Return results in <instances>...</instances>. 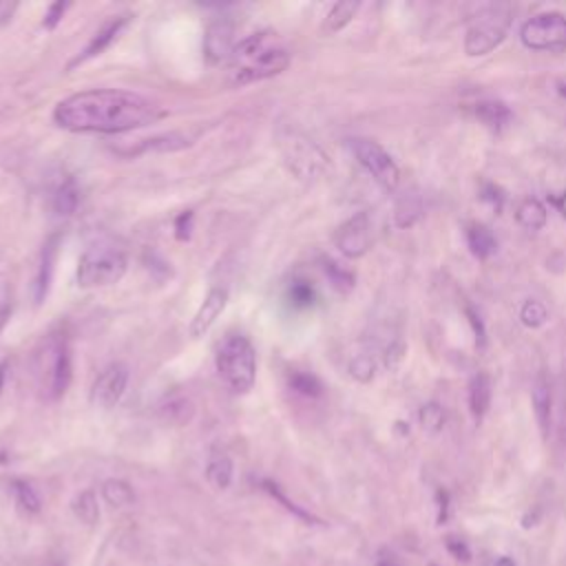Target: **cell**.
<instances>
[{"label":"cell","mask_w":566,"mask_h":566,"mask_svg":"<svg viewBox=\"0 0 566 566\" xmlns=\"http://www.w3.org/2000/svg\"><path fill=\"white\" fill-rule=\"evenodd\" d=\"M166 117L148 97L124 88H88L55 104L53 122L69 133L115 135L144 128Z\"/></svg>","instance_id":"1"},{"label":"cell","mask_w":566,"mask_h":566,"mask_svg":"<svg viewBox=\"0 0 566 566\" xmlns=\"http://www.w3.org/2000/svg\"><path fill=\"white\" fill-rule=\"evenodd\" d=\"M234 84L274 77L290 66V51L272 31H259L239 40L228 60Z\"/></svg>","instance_id":"2"},{"label":"cell","mask_w":566,"mask_h":566,"mask_svg":"<svg viewBox=\"0 0 566 566\" xmlns=\"http://www.w3.org/2000/svg\"><path fill=\"white\" fill-rule=\"evenodd\" d=\"M219 378L234 394H248L256 380V352L248 336L230 334L217 349L214 358Z\"/></svg>","instance_id":"3"},{"label":"cell","mask_w":566,"mask_h":566,"mask_svg":"<svg viewBox=\"0 0 566 566\" xmlns=\"http://www.w3.org/2000/svg\"><path fill=\"white\" fill-rule=\"evenodd\" d=\"M38 387L46 400H57L71 385L73 363L71 347L64 334H49L35 356Z\"/></svg>","instance_id":"4"},{"label":"cell","mask_w":566,"mask_h":566,"mask_svg":"<svg viewBox=\"0 0 566 566\" xmlns=\"http://www.w3.org/2000/svg\"><path fill=\"white\" fill-rule=\"evenodd\" d=\"M511 7L509 4H491L478 11L464 33V53L471 57H480L491 53L502 44L506 31L511 27Z\"/></svg>","instance_id":"5"},{"label":"cell","mask_w":566,"mask_h":566,"mask_svg":"<svg viewBox=\"0 0 566 566\" xmlns=\"http://www.w3.org/2000/svg\"><path fill=\"white\" fill-rule=\"evenodd\" d=\"M128 268V259L119 248L95 245L82 252L75 270L80 287H106L117 283Z\"/></svg>","instance_id":"6"},{"label":"cell","mask_w":566,"mask_h":566,"mask_svg":"<svg viewBox=\"0 0 566 566\" xmlns=\"http://www.w3.org/2000/svg\"><path fill=\"white\" fill-rule=\"evenodd\" d=\"M279 150L285 168L301 181H312L321 177L327 168V155L301 133L290 130L281 135Z\"/></svg>","instance_id":"7"},{"label":"cell","mask_w":566,"mask_h":566,"mask_svg":"<svg viewBox=\"0 0 566 566\" xmlns=\"http://www.w3.org/2000/svg\"><path fill=\"white\" fill-rule=\"evenodd\" d=\"M520 40L531 51H566V15L559 11H544L528 18L520 29Z\"/></svg>","instance_id":"8"},{"label":"cell","mask_w":566,"mask_h":566,"mask_svg":"<svg viewBox=\"0 0 566 566\" xmlns=\"http://www.w3.org/2000/svg\"><path fill=\"white\" fill-rule=\"evenodd\" d=\"M349 148L354 153V157L358 159V164L371 175V179L385 188V190H396L398 181H400V168L394 161V157L378 144L371 139H349Z\"/></svg>","instance_id":"9"},{"label":"cell","mask_w":566,"mask_h":566,"mask_svg":"<svg viewBox=\"0 0 566 566\" xmlns=\"http://www.w3.org/2000/svg\"><path fill=\"white\" fill-rule=\"evenodd\" d=\"M126 387H128V367L124 363H111L95 376L91 385V394H88L91 405L111 409L122 400Z\"/></svg>","instance_id":"10"},{"label":"cell","mask_w":566,"mask_h":566,"mask_svg":"<svg viewBox=\"0 0 566 566\" xmlns=\"http://www.w3.org/2000/svg\"><path fill=\"white\" fill-rule=\"evenodd\" d=\"M334 243L347 259H360L371 245V223L367 212H356L334 232Z\"/></svg>","instance_id":"11"},{"label":"cell","mask_w":566,"mask_h":566,"mask_svg":"<svg viewBox=\"0 0 566 566\" xmlns=\"http://www.w3.org/2000/svg\"><path fill=\"white\" fill-rule=\"evenodd\" d=\"M234 27L230 20L219 18L208 24L203 35V55L210 64L228 62L234 49Z\"/></svg>","instance_id":"12"},{"label":"cell","mask_w":566,"mask_h":566,"mask_svg":"<svg viewBox=\"0 0 566 566\" xmlns=\"http://www.w3.org/2000/svg\"><path fill=\"white\" fill-rule=\"evenodd\" d=\"M228 305V290L217 285V287H210L208 294L203 296L201 305L197 307L195 316L190 318V325H188V332L192 338H199L203 336L212 325L214 321L221 316V312L226 310Z\"/></svg>","instance_id":"13"},{"label":"cell","mask_w":566,"mask_h":566,"mask_svg":"<svg viewBox=\"0 0 566 566\" xmlns=\"http://www.w3.org/2000/svg\"><path fill=\"white\" fill-rule=\"evenodd\" d=\"M126 22H128V15H115V18H111L108 22H104V24L95 31V35L91 38V42L84 46V51L69 64V69H73V66H77V64H82V62H86V60L99 55V53L117 38V33L122 31V27H124Z\"/></svg>","instance_id":"14"},{"label":"cell","mask_w":566,"mask_h":566,"mask_svg":"<svg viewBox=\"0 0 566 566\" xmlns=\"http://www.w3.org/2000/svg\"><path fill=\"white\" fill-rule=\"evenodd\" d=\"M531 400H533V411H535V420L542 431V438H548L551 422H553V391L544 376H537L531 389Z\"/></svg>","instance_id":"15"},{"label":"cell","mask_w":566,"mask_h":566,"mask_svg":"<svg viewBox=\"0 0 566 566\" xmlns=\"http://www.w3.org/2000/svg\"><path fill=\"white\" fill-rule=\"evenodd\" d=\"M491 396H493V382L491 376L486 371H478L471 380H469V411L471 416L480 422L484 418V413L491 407Z\"/></svg>","instance_id":"16"},{"label":"cell","mask_w":566,"mask_h":566,"mask_svg":"<svg viewBox=\"0 0 566 566\" xmlns=\"http://www.w3.org/2000/svg\"><path fill=\"white\" fill-rule=\"evenodd\" d=\"M475 117L493 133H500L502 128L509 126L513 113L511 108L504 104V102H497V99H482L475 104Z\"/></svg>","instance_id":"17"},{"label":"cell","mask_w":566,"mask_h":566,"mask_svg":"<svg viewBox=\"0 0 566 566\" xmlns=\"http://www.w3.org/2000/svg\"><path fill=\"white\" fill-rule=\"evenodd\" d=\"M464 237H467V245H469L471 254L480 261L489 259L497 250V239L491 232V228L484 223H469Z\"/></svg>","instance_id":"18"},{"label":"cell","mask_w":566,"mask_h":566,"mask_svg":"<svg viewBox=\"0 0 566 566\" xmlns=\"http://www.w3.org/2000/svg\"><path fill=\"white\" fill-rule=\"evenodd\" d=\"M515 221L520 228H524L526 232H537L546 226L548 221V212H546V206L535 199V197H526L517 210H515Z\"/></svg>","instance_id":"19"},{"label":"cell","mask_w":566,"mask_h":566,"mask_svg":"<svg viewBox=\"0 0 566 566\" xmlns=\"http://www.w3.org/2000/svg\"><path fill=\"white\" fill-rule=\"evenodd\" d=\"M358 2L356 0H340V2H336V4H332V9L327 11V15H325V20H323V33H327V35H332V33H338V31H343L349 22H352V18L356 15V11H358Z\"/></svg>","instance_id":"20"},{"label":"cell","mask_w":566,"mask_h":566,"mask_svg":"<svg viewBox=\"0 0 566 566\" xmlns=\"http://www.w3.org/2000/svg\"><path fill=\"white\" fill-rule=\"evenodd\" d=\"M232 473H234V467H232V460L226 455V453H212L208 464H206V480L210 482V486L223 491L230 486L232 482Z\"/></svg>","instance_id":"21"},{"label":"cell","mask_w":566,"mask_h":566,"mask_svg":"<svg viewBox=\"0 0 566 566\" xmlns=\"http://www.w3.org/2000/svg\"><path fill=\"white\" fill-rule=\"evenodd\" d=\"M102 497L108 506L113 509H122V506H128L135 502V491L133 486L126 482V480H119V478H108L102 482Z\"/></svg>","instance_id":"22"},{"label":"cell","mask_w":566,"mask_h":566,"mask_svg":"<svg viewBox=\"0 0 566 566\" xmlns=\"http://www.w3.org/2000/svg\"><path fill=\"white\" fill-rule=\"evenodd\" d=\"M161 416L168 420V422H177V424H184L192 418L195 413V405L190 402L188 396H170L161 402Z\"/></svg>","instance_id":"23"},{"label":"cell","mask_w":566,"mask_h":566,"mask_svg":"<svg viewBox=\"0 0 566 566\" xmlns=\"http://www.w3.org/2000/svg\"><path fill=\"white\" fill-rule=\"evenodd\" d=\"M71 509L75 513V517L88 526H93L97 520H99V506H97V497L91 489L86 491H80L73 502H71Z\"/></svg>","instance_id":"24"},{"label":"cell","mask_w":566,"mask_h":566,"mask_svg":"<svg viewBox=\"0 0 566 566\" xmlns=\"http://www.w3.org/2000/svg\"><path fill=\"white\" fill-rule=\"evenodd\" d=\"M11 489H13V497H15L18 506H20L24 513H31V515L40 513L42 500H40L38 491H35L27 480H13Z\"/></svg>","instance_id":"25"},{"label":"cell","mask_w":566,"mask_h":566,"mask_svg":"<svg viewBox=\"0 0 566 566\" xmlns=\"http://www.w3.org/2000/svg\"><path fill=\"white\" fill-rule=\"evenodd\" d=\"M520 321L524 327H531V329H537L542 327L546 321H548V310L542 301L537 298H528L524 301V305L520 307Z\"/></svg>","instance_id":"26"},{"label":"cell","mask_w":566,"mask_h":566,"mask_svg":"<svg viewBox=\"0 0 566 566\" xmlns=\"http://www.w3.org/2000/svg\"><path fill=\"white\" fill-rule=\"evenodd\" d=\"M77 199L80 197H77L75 184L71 179H66L64 184L57 186V190L53 195V208H55L57 214H71L75 210V206H77Z\"/></svg>","instance_id":"27"},{"label":"cell","mask_w":566,"mask_h":566,"mask_svg":"<svg viewBox=\"0 0 566 566\" xmlns=\"http://www.w3.org/2000/svg\"><path fill=\"white\" fill-rule=\"evenodd\" d=\"M418 420H420V427L427 433H438V431H442L447 416H444V409L438 402H427V405L420 407Z\"/></svg>","instance_id":"28"},{"label":"cell","mask_w":566,"mask_h":566,"mask_svg":"<svg viewBox=\"0 0 566 566\" xmlns=\"http://www.w3.org/2000/svg\"><path fill=\"white\" fill-rule=\"evenodd\" d=\"M290 387H292L294 391L307 396V398H316V396H321V391H323L318 378H316L314 374H307V371H294V374L290 376Z\"/></svg>","instance_id":"29"},{"label":"cell","mask_w":566,"mask_h":566,"mask_svg":"<svg viewBox=\"0 0 566 566\" xmlns=\"http://www.w3.org/2000/svg\"><path fill=\"white\" fill-rule=\"evenodd\" d=\"M314 298H316V292L307 281H294L290 285V301L296 307H310L314 303Z\"/></svg>","instance_id":"30"},{"label":"cell","mask_w":566,"mask_h":566,"mask_svg":"<svg viewBox=\"0 0 566 566\" xmlns=\"http://www.w3.org/2000/svg\"><path fill=\"white\" fill-rule=\"evenodd\" d=\"M349 371L356 380H363L367 382L371 376H374V360L369 356H356L352 363H349Z\"/></svg>","instance_id":"31"},{"label":"cell","mask_w":566,"mask_h":566,"mask_svg":"<svg viewBox=\"0 0 566 566\" xmlns=\"http://www.w3.org/2000/svg\"><path fill=\"white\" fill-rule=\"evenodd\" d=\"M66 9H69V2H53V4L46 9V13H44V27H46V29H53V27L62 20V15H64Z\"/></svg>","instance_id":"32"},{"label":"cell","mask_w":566,"mask_h":566,"mask_svg":"<svg viewBox=\"0 0 566 566\" xmlns=\"http://www.w3.org/2000/svg\"><path fill=\"white\" fill-rule=\"evenodd\" d=\"M325 270L329 272V276H332V281H334V285H338V287H352L354 285V279H352V274H347V272H343L340 268H336V263H329V265H325Z\"/></svg>","instance_id":"33"},{"label":"cell","mask_w":566,"mask_h":566,"mask_svg":"<svg viewBox=\"0 0 566 566\" xmlns=\"http://www.w3.org/2000/svg\"><path fill=\"white\" fill-rule=\"evenodd\" d=\"M378 566H398V564L394 562V557H380Z\"/></svg>","instance_id":"34"},{"label":"cell","mask_w":566,"mask_h":566,"mask_svg":"<svg viewBox=\"0 0 566 566\" xmlns=\"http://www.w3.org/2000/svg\"><path fill=\"white\" fill-rule=\"evenodd\" d=\"M557 91L562 97H566V82H557Z\"/></svg>","instance_id":"35"}]
</instances>
